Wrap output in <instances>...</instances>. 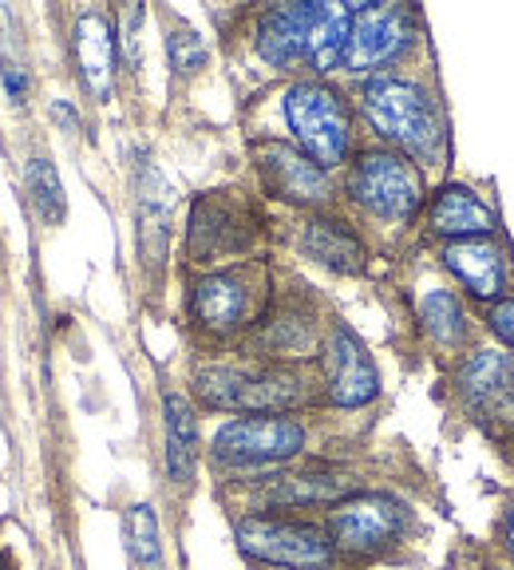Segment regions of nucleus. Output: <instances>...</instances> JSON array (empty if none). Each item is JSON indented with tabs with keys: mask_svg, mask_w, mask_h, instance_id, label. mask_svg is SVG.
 Listing matches in <instances>:
<instances>
[{
	"mask_svg": "<svg viewBox=\"0 0 514 570\" xmlns=\"http://www.w3.org/2000/svg\"><path fill=\"white\" fill-rule=\"evenodd\" d=\"M119 24H123V48H127V63L131 68H139V28H142V9L139 4H127L123 17H119Z\"/></svg>",
	"mask_w": 514,
	"mask_h": 570,
	"instance_id": "obj_27",
	"label": "nucleus"
},
{
	"mask_svg": "<svg viewBox=\"0 0 514 570\" xmlns=\"http://www.w3.org/2000/svg\"><path fill=\"white\" fill-rule=\"evenodd\" d=\"M254 230H249V210L234 198H226V190L218 195H202L190 214V238L187 249L195 262H214L226 254H238L249 246Z\"/></svg>",
	"mask_w": 514,
	"mask_h": 570,
	"instance_id": "obj_9",
	"label": "nucleus"
},
{
	"mask_svg": "<svg viewBox=\"0 0 514 570\" xmlns=\"http://www.w3.org/2000/svg\"><path fill=\"white\" fill-rule=\"evenodd\" d=\"M285 119H289V131L302 142V151L320 170L345 163L353 124H348V104L337 88H328L320 80L293 83L285 91Z\"/></svg>",
	"mask_w": 514,
	"mask_h": 570,
	"instance_id": "obj_3",
	"label": "nucleus"
},
{
	"mask_svg": "<svg viewBox=\"0 0 514 570\" xmlns=\"http://www.w3.org/2000/svg\"><path fill=\"white\" fill-rule=\"evenodd\" d=\"M360 107L376 135L396 142L399 151H408L419 163H435L444 155V124L435 111L432 96L416 88L412 80L396 76H368L360 83Z\"/></svg>",
	"mask_w": 514,
	"mask_h": 570,
	"instance_id": "obj_1",
	"label": "nucleus"
},
{
	"mask_svg": "<svg viewBox=\"0 0 514 570\" xmlns=\"http://www.w3.org/2000/svg\"><path fill=\"white\" fill-rule=\"evenodd\" d=\"M71 52H76L83 88L99 104H107L111 88H116V32H111V20L99 17V12H83L71 28Z\"/></svg>",
	"mask_w": 514,
	"mask_h": 570,
	"instance_id": "obj_13",
	"label": "nucleus"
},
{
	"mask_svg": "<svg viewBox=\"0 0 514 570\" xmlns=\"http://www.w3.org/2000/svg\"><path fill=\"white\" fill-rule=\"evenodd\" d=\"M305 448V424L293 416H241L218 428L210 455L226 468H269Z\"/></svg>",
	"mask_w": 514,
	"mask_h": 570,
	"instance_id": "obj_6",
	"label": "nucleus"
},
{
	"mask_svg": "<svg viewBox=\"0 0 514 570\" xmlns=\"http://www.w3.org/2000/svg\"><path fill=\"white\" fill-rule=\"evenodd\" d=\"M325 389L337 409H360L380 392L373 356L364 353L360 337L348 325H337L325 345Z\"/></svg>",
	"mask_w": 514,
	"mask_h": 570,
	"instance_id": "obj_10",
	"label": "nucleus"
},
{
	"mask_svg": "<svg viewBox=\"0 0 514 570\" xmlns=\"http://www.w3.org/2000/svg\"><path fill=\"white\" fill-rule=\"evenodd\" d=\"M249 313V285L238 274H206L190 289V317L210 333H238Z\"/></svg>",
	"mask_w": 514,
	"mask_h": 570,
	"instance_id": "obj_14",
	"label": "nucleus"
},
{
	"mask_svg": "<svg viewBox=\"0 0 514 570\" xmlns=\"http://www.w3.org/2000/svg\"><path fill=\"white\" fill-rule=\"evenodd\" d=\"M360 495V483L353 475L337 472H305V475H285L274 488H266L269 508L302 511V508H328V503H345V499Z\"/></svg>",
	"mask_w": 514,
	"mask_h": 570,
	"instance_id": "obj_17",
	"label": "nucleus"
},
{
	"mask_svg": "<svg viewBox=\"0 0 514 570\" xmlns=\"http://www.w3.org/2000/svg\"><path fill=\"white\" fill-rule=\"evenodd\" d=\"M238 551L257 562L285 570H333L337 562V547L328 539V531L302 519H281V515H246L234 527Z\"/></svg>",
	"mask_w": 514,
	"mask_h": 570,
	"instance_id": "obj_4",
	"label": "nucleus"
},
{
	"mask_svg": "<svg viewBox=\"0 0 514 570\" xmlns=\"http://www.w3.org/2000/svg\"><path fill=\"white\" fill-rule=\"evenodd\" d=\"M167 56H170V68H175L178 76H195V71L206 68V45H202V36H198L195 28L178 24L175 32L167 36Z\"/></svg>",
	"mask_w": 514,
	"mask_h": 570,
	"instance_id": "obj_26",
	"label": "nucleus"
},
{
	"mask_svg": "<svg viewBox=\"0 0 514 570\" xmlns=\"http://www.w3.org/2000/svg\"><path fill=\"white\" fill-rule=\"evenodd\" d=\"M487 321H491V330H495L506 345H514V302H495L487 313Z\"/></svg>",
	"mask_w": 514,
	"mask_h": 570,
	"instance_id": "obj_28",
	"label": "nucleus"
},
{
	"mask_svg": "<svg viewBox=\"0 0 514 570\" xmlns=\"http://www.w3.org/2000/svg\"><path fill=\"white\" fill-rule=\"evenodd\" d=\"M52 119H56V124H63V131H76V127H80V116H76V107H71L68 99H56Z\"/></svg>",
	"mask_w": 514,
	"mask_h": 570,
	"instance_id": "obj_29",
	"label": "nucleus"
},
{
	"mask_svg": "<svg viewBox=\"0 0 514 570\" xmlns=\"http://www.w3.org/2000/svg\"><path fill=\"white\" fill-rule=\"evenodd\" d=\"M127 547H131L139 567H159V519H155V511L147 503H135L127 511Z\"/></svg>",
	"mask_w": 514,
	"mask_h": 570,
	"instance_id": "obj_25",
	"label": "nucleus"
},
{
	"mask_svg": "<svg viewBox=\"0 0 514 570\" xmlns=\"http://www.w3.org/2000/svg\"><path fill=\"white\" fill-rule=\"evenodd\" d=\"M511 381H514V361L506 353H495V348H491V353H480L467 368H463L459 389L471 404H487V401H495L498 392L511 389Z\"/></svg>",
	"mask_w": 514,
	"mask_h": 570,
	"instance_id": "obj_22",
	"label": "nucleus"
},
{
	"mask_svg": "<svg viewBox=\"0 0 514 570\" xmlns=\"http://www.w3.org/2000/svg\"><path fill=\"white\" fill-rule=\"evenodd\" d=\"M313 12H317V0L313 4H281V9H269L257 24V52L269 68L293 71L309 63V32H313Z\"/></svg>",
	"mask_w": 514,
	"mask_h": 570,
	"instance_id": "obj_12",
	"label": "nucleus"
},
{
	"mask_svg": "<svg viewBox=\"0 0 514 570\" xmlns=\"http://www.w3.org/2000/svg\"><path fill=\"white\" fill-rule=\"evenodd\" d=\"M432 230L447 234V238L463 242V238H480V234L495 230V214L471 195L467 187H447L439 190L432 206Z\"/></svg>",
	"mask_w": 514,
	"mask_h": 570,
	"instance_id": "obj_20",
	"label": "nucleus"
},
{
	"mask_svg": "<svg viewBox=\"0 0 514 570\" xmlns=\"http://www.w3.org/2000/svg\"><path fill=\"white\" fill-rule=\"evenodd\" d=\"M195 392L206 409L281 416L309 401V389L293 368H230L210 365L195 373Z\"/></svg>",
	"mask_w": 514,
	"mask_h": 570,
	"instance_id": "obj_2",
	"label": "nucleus"
},
{
	"mask_svg": "<svg viewBox=\"0 0 514 570\" xmlns=\"http://www.w3.org/2000/svg\"><path fill=\"white\" fill-rule=\"evenodd\" d=\"M167 475L175 483H190L198 468V416L182 392H167Z\"/></svg>",
	"mask_w": 514,
	"mask_h": 570,
	"instance_id": "obj_19",
	"label": "nucleus"
},
{
	"mask_svg": "<svg viewBox=\"0 0 514 570\" xmlns=\"http://www.w3.org/2000/svg\"><path fill=\"white\" fill-rule=\"evenodd\" d=\"M302 249L320 266L337 274H360L364 269V246L340 218H309L302 230Z\"/></svg>",
	"mask_w": 514,
	"mask_h": 570,
	"instance_id": "obj_18",
	"label": "nucleus"
},
{
	"mask_svg": "<svg viewBox=\"0 0 514 570\" xmlns=\"http://www.w3.org/2000/svg\"><path fill=\"white\" fill-rule=\"evenodd\" d=\"M348 36H353V9L348 4H320L317 0L309 32V68L333 71L337 63H345Z\"/></svg>",
	"mask_w": 514,
	"mask_h": 570,
	"instance_id": "obj_21",
	"label": "nucleus"
},
{
	"mask_svg": "<svg viewBox=\"0 0 514 570\" xmlns=\"http://www.w3.org/2000/svg\"><path fill=\"white\" fill-rule=\"evenodd\" d=\"M348 195L356 206H364L368 214L384 218V223H408L419 210V175L412 170V163H404L392 151H364L356 159L353 175H348Z\"/></svg>",
	"mask_w": 514,
	"mask_h": 570,
	"instance_id": "obj_5",
	"label": "nucleus"
},
{
	"mask_svg": "<svg viewBox=\"0 0 514 570\" xmlns=\"http://www.w3.org/2000/svg\"><path fill=\"white\" fill-rule=\"evenodd\" d=\"M506 547H511V554H514V511H511V519H506Z\"/></svg>",
	"mask_w": 514,
	"mask_h": 570,
	"instance_id": "obj_30",
	"label": "nucleus"
},
{
	"mask_svg": "<svg viewBox=\"0 0 514 570\" xmlns=\"http://www.w3.org/2000/svg\"><path fill=\"white\" fill-rule=\"evenodd\" d=\"M404 503L380 491H360V495L337 503V511L328 515V539L333 547L356 559H368V554H380L384 547H392L404 531Z\"/></svg>",
	"mask_w": 514,
	"mask_h": 570,
	"instance_id": "obj_7",
	"label": "nucleus"
},
{
	"mask_svg": "<svg viewBox=\"0 0 514 570\" xmlns=\"http://www.w3.org/2000/svg\"><path fill=\"white\" fill-rule=\"evenodd\" d=\"M170 195L167 178L159 175L151 159H142L139 167V249H142V266L159 269L167 262V246H170Z\"/></svg>",
	"mask_w": 514,
	"mask_h": 570,
	"instance_id": "obj_15",
	"label": "nucleus"
},
{
	"mask_svg": "<svg viewBox=\"0 0 514 570\" xmlns=\"http://www.w3.org/2000/svg\"><path fill=\"white\" fill-rule=\"evenodd\" d=\"M0 570H4V567H0Z\"/></svg>",
	"mask_w": 514,
	"mask_h": 570,
	"instance_id": "obj_31",
	"label": "nucleus"
},
{
	"mask_svg": "<svg viewBox=\"0 0 514 570\" xmlns=\"http://www.w3.org/2000/svg\"><path fill=\"white\" fill-rule=\"evenodd\" d=\"M24 183H28V198H32L36 218L45 226H60L63 214H68V198H63L60 175H56L52 159H40V155L28 159Z\"/></svg>",
	"mask_w": 514,
	"mask_h": 570,
	"instance_id": "obj_23",
	"label": "nucleus"
},
{
	"mask_svg": "<svg viewBox=\"0 0 514 570\" xmlns=\"http://www.w3.org/2000/svg\"><path fill=\"white\" fill-rule=\"evenodd\" d=\"M419 317H424V330L432 333V341H439V345H459L463 341V309L452 289H427L424 302H419Z\"/></svg>",
	"mask_w": 514,
	"mask_h": 570,
	"instance_id": "obj_24",
	"label": "nucleus"
},
{
	"mask_svg": "<svg viewBox=\"0 0 514 570\" xmlns=\"http://www.w3.org/2000/svg\"><path fill=\"white\" fill-rule=\"evenodd\" d=\"M257 167L266 187L277 198L297 206L328 203V175L305 151H293L285 142H257Z\"/></svg>",
	"mask_w": 514,
	"mask_h": 570,
	"instance_id": "obj_11",
	"label": "nucleus"
},
{
	"mask_svg": "<svg viewBox=\"0 0 514 570\" xmlns=\"http://www.w3.org/2000/svg\"><path fill=\"white\" fill-rule=\"evenodd\" d=\"M353 9V36H348L345 68L356 76L380 71L412 45L416 17L404 4H348Z\"/></svg>",
	"mask_w": 514,
	"mask_h": 570,
	"instance_id": "obj_8",
	"label": "nucleus"
},
{
	"mask_svg": "<svg viewBox=\"0 0 514 570\" xmlns=\"http://www.w3.org/2000/svg\"><path fill=\"white\" fill-rule=\"evenodd\" d=\"M444 262L475 297H498L506 285L503 249L487 238H463L444 249Z\"/></svg>",
	"mask_w": 514,
	"mask_h": 570,
	"instance_id": "obj_16",
	"label": "nucleus"
}]
</instances>
